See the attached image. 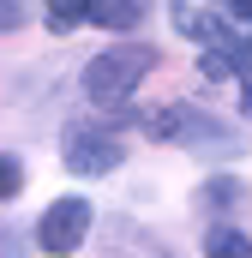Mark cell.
Segmentation results:
<instances>
[{
	"instance_id": "cell-1",
	"label": "cell",
	"mask_w": 252,
	"mask_h": 258,
	"mask_svg": "<svg viewBox=\"0 0 252 258\" xmlns=\"http://www.w3.org/2000/svg\"><path fill=\"white\" fill-rule=\"evenodd\" d=\"M144 72H150V54L144 48H102L96 60L84 66V96L96 108H126L132 90L144 84Z\"/></svg>"
},
{
	"instance_id": "cell-2",
	"label": "cell",
	"mask_w": 252,
	"mask_h": 258,
	"mask_svg": "<svg viewBox=\"0 0 252 258\" xmlns=\"http://www.w3.org/2000/svg\"><path fill=\"white\" fill-rule=\"evenodd\" d=\"M60 156H66L72 174H108V168H120L126 138H120V132H108V126H66Z\"/></svg>"
},
{
	"instance_id": "cell-3",
	"label": "cell",
	"mask_w": 252,
	"mask_h": 258,
	"mask_svg": "<svg viewBox=\"0 0 252 258\" xmlns=\"http://www.w3.org/2000/svg\"><path fill=\"white\" fill-rule=\"evenodd\" d=\"M90 234V198H54L48 210H42V222H36V240H42V252L54 258H72L78 252V240Z\"/></svg>"
},
{
	"instance_id": "cell-4",
	"label": "cell",
	"mask_w": 252,
	"mask_h": 258,
	"mask_svg": "<svg viewBox=\"0 0 252 258\" xmlns=\"http://www.w3.org/2000/svg\"><path fill=\"white\" fill-rule=\"evenodd\" d=\"M150 132H156V138H174V144H186V150H240L234 132H222L216 120H204L198 108H168V114L150 120Z\"/></svg>"
},
{
	"instance_id": "cell-5",
	"label": "cell",
	"mask_w": 252,
	"mask_h": 258,
	"mask_svg": "<svg viewBox=\"0 0 252 258\" xmlns=\"http://www.w3.org/2000/svg\"><path fill=\"white\" fill-rule=\"evenodd\" d=\"M90 18H96L102 30H132L144 12H138V0H90Z\"/></svg>"
},
{
	"instance_id": "cell-6",
	"label": "cell",
	"mask_w": 252,
	"mask_h": 258,
	"mask_svg": "<svg viewBox=\"0 0 252 258\" xmlns=\"http://www.w3.org/2000/svg\"><path fill=\"white\" fill-rule=\"evenodd\" d=\"M204 258H252V240L240 228H210L204 234Z\"/></svg>"
},
{
	"instance_id": "cell-7",
	"label": "cell",
	"mask_w": 252,
	"mask_h": 258,
	"mask_svg": "<svg viewBox=\"0 0 252 258\" xmlns=\"http://www.w3.org/2000/svg\"><path fill=\"white\" fill-rule=\"evenodd\" d=\"M18 192H24V168H18V156H0V204Z\"/></svg>"
},
{
	"instance_id": "cell-8",
	"label": "cell",
	"mask_w": 252,
	"mask_h": 258,
	"mask_svg": "<svg viewBox=\"0 0 252 258\" xmlns=\"http://www.w3.org/2000/svg\"><path fill=\"white\" fill-rule=\"evenodd\" d=\"M48 18L54 24H78V18H90V0H48Z\"/></svg>"
},
{
	"instance_id": "cell-9",
	"label": "cell",
	"mask_w": 252,
	"mask_h": 258,
	"mask_svg": "<svg viewBox=\"0 0 252 258\" xmlns=\"http://www.w3.org/2000/svg\"><path fill=\"white\" fill-rule=\"evenodd\" d=\"M204 198H210V204H234V198H240V180H210Z\"/></svg>"
},
{
	"instance_id": "cell-10",
	"label": "cell",
	"mask_w": 252,
	"mask_h": 258,
	"mask_svg": "<svg viewBox=\"0 0 252 258\" xmlns=\"http://www.w3.org/2000/svg\"><path fill=\"white\" fill-rule=\"evenodd\" d=\"M24 24V6L18 0H0V30H18Z\"/></svg>"
},
{
	"instance_id": "cell-11",
	"label": "cell",
	"mask_w": 252,
	"mask_h": 258,
	"mask_svg": "<svg viewBox=\"0 0 252 258\" xmlns=\"http://www.w3.org/2000/svg\"><path fill=\"white\" fill-rule=\"evenodd\" d=\"M228 12H234V18H246V24H252V0H228Z\"/></svg>"
},
{
	"instance_id": "cell-12",
	"label": "cell",
	"mask_w": 252,
	"mask_h": 258,
	"mask_svg": "<svg viewBox=\"0 0 252 258\" xmlns=\"http://www.w3.org/2000/svg\"><path fill=\"white\" fill-rule=\"evenodd\" d=\"M240 102H246V114H252V72H240Z\"/></svg>"
}]
</instances>
